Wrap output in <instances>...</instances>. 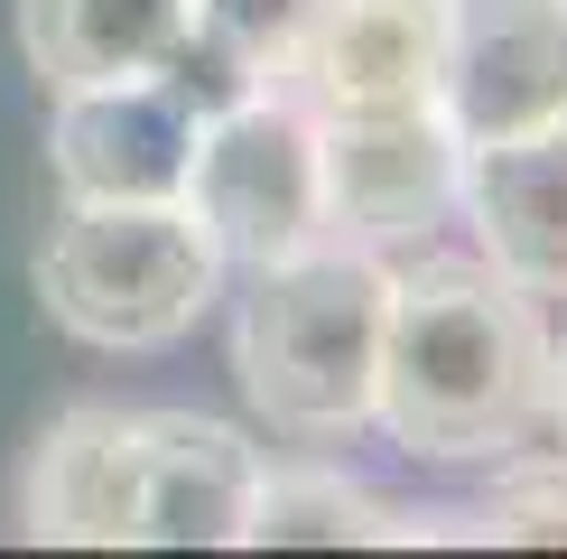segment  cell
Wrapping results in <instances>:
<instances>
[{
    "label": "cell",
    "mask_w": 567,
    "mask_h": 559,
    "mask_svg": "<svg viewBox=\"0 0 567 559\" xmlns=\"http://www.w3.org/2000/svg\"><path fill=\"white\" fill-rule=\"evenodd\" d=\"M372 419L400 457L429 466H493L549 429V326L530 289L475 252H437L419 271H391L382 308V373Z\"/></svg>",
    "instance_id": "obj_1"
},
{
    "label": "cell",
    "mask_w": 567,
    "mask_h": 559,
    "mask_svg": "<svg viewBox=\"0 0 567 559\" xmlns=\"http://www.w3.org/2000/svg\"><path fill=\"white\" fill-rule=\"evenodd\" d=\"M391 271L353 243L261 262L233 308V383L279 438H353L372 419Z\"/></svg>",
    "instance_id": "obj_2"
},
{
    "label": "cell",
    "mask_w": 567,
    "mask_h": 559,
    "mask_svg": "<svg viewBox=\"0 0 567 559\" xmlns=\"http://www.w3.org/2000/svg\"><path fill=\"white\" fill-rule=\"evenodd\" d=\"M29 280L56 336L93 355H158L215 308L224 252L186 196H65Z\"/></svg>",
    "instance_id": "obj_3"
},
{
    "label": "cell",
    "mask_w": 567,
    "mask_h": 559,
    "mask_svg": "<svg viewBox=\"0 0 567 559\" xmlns=\"http://www.w3.org/2000/svg\"><path fill=\"white\" fill-rule=\"evenodd\" d=\"M186 215L215 233L224 262L261 271L326 243V186H317V112L289 84H251L243 103L205 112L186 159Z\"/></svg>",
    "instance_id": "obj_4"
},
{
    "label": "cell",
    "mask_w": 567,
    "mask_h": 559,
    "mask_svg": "<svg viewBox=\"0 0 567 559\" xmlns=\"http://www.w3.org/2000/svg\"><path fill=\"white\" fill-rule=\"evenodd\" d=\"M465 177V140L437 122V103L391 112H326L317 122V186H326V243L391 252L419 243Z\"/></svg>",
    "instance_id": "obj_5"
},
{
    "label": "cell",
    "mask_w": 567,
    "mask_h": 559,
    "mask_svg": "<svg viewBox=\"0 0 567 559\" xmlns=\"http://www.w3.org/2000/svg\"><path fill=\"white\" fill-rule=\"evenodd\" d=\"M429 103L465 150L567 122V0H446Z\"/></svg>",
    "instance_id": "obj_6"
},
{
    "label": "cell",
    "mask_w": 567,
    "mask_h": 559,
    "mask_svg": "<svg viewBox=\"0 0 567 559\" xmlns=\"http://www.w3.org/2000/svg\"><path fill=\"white\" fill-rule=\"evenodd\" d=\"M251 485H261V457L243 429H224L205 410H131L122 550H233Z\"/></svg>",
    "instance_id": "obj_7"
},
{
    "label": "cell",
    "mask_w": 567,
    "mask_h": 559,
    "mask_svg": "<svg viewBox=\"0 0 567 559\" xmlns=\"http://www.w3.org/2000/svg\"><path fill=\"white\" fill-rule=\"evenodd\" d=\"M205 112L168 75H112V84H65L47 112V169L56 196H186Z\"/></svg>",
    "instance_id": "obj_8"
},
{
    "label": "cell",
    "mask_w": 567,
    "mask_h": 559,
    "mask_svg": "<svg viewBox=\"0 0 567 559\" xmlns=\"http://www.w3.org/2000/svg\"><path fill=\"white\" fill-rule=\"evenodd\" d=\"M437 38H446V0H326L307 19L298 57L279 65V84L307 112H391V103H429L437 93Z\"/></svg>",
    "instance_id": "obj_9"
},
{
    "label": "cell",
    "mask_w": 567,
    "mask_h": 559,
    "mask_svg": "<svg viewBox=\"0 0 567 559\" xmlns=\"http://www.w3.org/2000/svg\"><path fill=\"white\" fill-rule=\"evenodd\" d=\"M456 205L503 280H522L530 298H567V122L465 150Z\"/></svg>",
    "instance_id": "obj_10"
},
{
    "label": "cell",
    "mask_w": 567,
    "mask_h": 559,
    "mask_svg": "<svg viewBox=\"0 0 567 559\" xmlns=\"http://www.w3.org/2000/svg\"><path fill=\"white\" fill-rule=\"evenodd\" d=\"M122 438L131 410L112 402H75L47 419L19 466V531L65 550H122Z\"/></svg>",
    "instance_id": "obj_11"
},
{
    "label": "cell",
    "mask_w": 567,
    "mask_h": 559,
    "mask_svg": "<svg viewBox=\"0 0 567 559\" xmlns=\"http://www.w3.org/2000/svg\"><path fill=\"white\" fill-rule=\"evenodd\" d=\"M10 29L29 75L65 93L112 75H158L196 29V0H10Z\"/></svg>",
    "instance_id": "obj_12"
},
{
    "label": "cell",
    "mask_w": 567,
    "mask_h": 559,
    "mask_svg": "<svg viewBox=\"0 0 567 559\" xmlns=\"http://www.w3.org/2000/svg\"><path fill=\"white\" fill-rule=\"evenodd\" d=\"M410 550V541H475L465 512H400L336 466H261L243 512V550Z\"/></svg>",
    "instance_id": "obj_13"
},
{
    "label": "cell",
    "mask_w": 567,
    "mask_h": 559,
    "mask_svg": "<svg viewBox=\"0 0 567 559\" xmlns=\"http://www.w3.org/2000/svg\"><path fill=\"white\" fill-rule=\"evenodd\" d=\"M465 522L493 550H558L567 541V448L558 457H522V448L493 457V485Z\"/></svg>",
    "instance_id": "obj_14"
},
{
    "label": "cell",
    "mask_w": 567,
    "mask_h": 559,
    "mask_svg": "<svg viewBox=\"0 0 567 559\" xmlns=\"http://www.w3.org/2000/svg\"><path fill=\"white\" fill-rule=\"evenodd\" d=\"M317 10L326 0H196V38L224 47L251 84H279V65L298 57V38H307Z\"/></svg>",
    "instance_id": "obj_15"
},
{
    "label": "cell",
    "mask_w": 567,
    "mask_h": 559,
    "mask_svg": "<svg viewBox=\"0 0 567 559\" xmlns=\"http://www.w3.org/2000/svg\"><path fill=\"white\" fill-rule=\"evenodd\" d=\"M549 438L567 448V345H549Z\"/></svg>",
    "instance_id": "obj_16"
}]
</instances>
